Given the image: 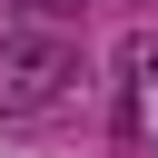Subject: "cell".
Returning <instances> with one entry per match:
<instances>
[{"instance_id": "obj_1", "label": "cell", "mask_w": 158, "mask_h": 158, "mask_svg": "<svg viewBox=\"0 0 158 158\" xmlns=\"http://www.w3.org/2000/svg\"><path fill=\"white\" fill-rule=\"evenodd\" d=\"M69 89H79V49H69V30L20 20V30L0 40V118H40V109H59Z\"/></svg>"}, {"instance_id": "obj_2", "label": "cell", "mask_w": 158, "mask_h": 158, "mask_svg": "<svg viewBox=\"0 0 158 158\" xmlns=\"http://www.w3.org/2000/svg\"><path fill=\"white\" fill-rule=\"evenodd\" d=\"M10 10H20V20H49V30H59V20H89V0H10Z\"/></svg>"}]
</instances>
